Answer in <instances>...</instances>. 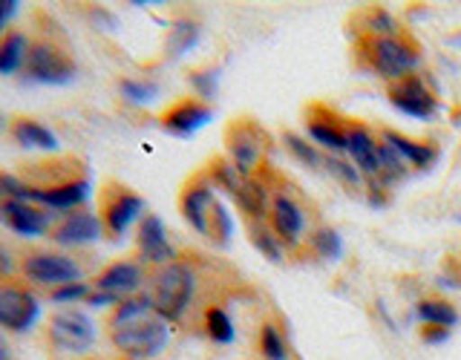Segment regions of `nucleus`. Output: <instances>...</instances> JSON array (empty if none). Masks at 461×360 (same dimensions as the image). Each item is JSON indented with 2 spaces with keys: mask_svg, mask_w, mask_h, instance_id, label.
I'll use <instances>...</instances> for the list:
<instances>
[{
  "mask_svg": "<svg viewBox=\"0 0 461 360\" xmlns=\"http://www.w3.org/2000/svg\"><path fill=\"white\" fill-rule=\"evenodd\" d=\"M21 9V4H14V0H0V35H4L6 32V23L14 18V12H18Z\"/></svg>",
  "mask_w": 461,
  "mask_h": 360,
  "instance_id": "obj_37",
  "label": "nucleus"
},
{
  "mask_svg": "<svg viewBox=\"0 0 461 360\" xmlns=\"http://www.w3.org/2000/svg\"><path fill=\"white\" fill-rule=\"evenodd\" d=\"M211 115H213L211 104H205L202 98H179L158 115V122L173 136H191L202 124L211 122Z\"/></svg>",
  "mask_w": 461,
  "mask_h": 360,
  "instance_id": "obj_19",
  "label": "nucleus"
},
{
  "mask_svg": "<svg viewBox=\"0 0 461 360\" xmlns=\"http://www.w3.org/2000/svg\"><path fill=\"white\" fill-rule=\"evenodd\" d=\"M136 251H139V259L144 266L150 268H158L170 263V259H176L173 254L170 242H167V230L162 225L156 213H144L139 220V228H136Z\"/></svg>",
  "mask_w": 461,
  "mask_h": 360,
  "instance_id": "obj_17",
  "label": "nucleus"
},
{
  "mask_svg": "<svg viewBox=\"0 0 461 360\" xmlns=\"http://www.w3.org/2000/svg\"><path fill=\"white\" fill-rule=\"evenodd\" d=\"M191 84L199 90L202 101L211 98L216 93V78H213V72L211 69H202V72H191Z\"/></svg>",
  "mask_w": 461,
  "mask_h": 360,
  "instance_id": "obj_36",
  "label": "nucleus"
},
{
  "mask_svg": "<svg viewBox=\"0 0 461 360\" xmlns=\"http://www.w3.org/2000/svg\"><path fill=\"white\" fill-rule=\"evenodd\" d=\"M268 225L274 228V234L280 237L285 248H294L303 239V228H306V213L297 205V199L288 194H274L268 202Z\"/></svg>",
  "mask_w": 461,
  "mask_h": 360,
  "instance_id": "obj_18",
  "label": "nucleus"
},
{
  "mask_svg": "<svg viewBox=\"0 0 461 360\" xmlns=\"http://www.w3.org/2000/svg\"><path fill=\"white\" fill-rule=\"evenodd\" d=\"M9 139L14 144H21V148H29V150H43V153H58V139L55 133L47 127V124H41L38 119H32V115H12L9 124Z\"/></svg>",
  "mask_w": 461,
  "mask_h": 360,
  "instance_id": "obj_22",
  "label": "nucleus"
},
{
  "mask_svg": "<svg viewBox=\"0 0 461 360\" xmlns=\"http://www.w3.org/2000/svg\"><path fill=\"white\" fill-rule=\"evenodd\" d=\"M285 144L292 148V153L300 158V162H306L309 167H321V165H323L321 153H317L306 139H300V136H294V133H285Z\"/></svg>",
  "mask_w": 461,
  "mask_h": 360,
  "instance_id": "obj_33",
  "label": "nucleus"
},
{
  "mask_svg": "<svg viewBox=\"0 0 461 360\" xmlns=\"http://www.w3.org/2000/svg\"><path fill=\"white\" fill-rule=\"evenodd\" d=\"M90 294V283H67V285H58V288H50L47 292V300L52 302H78V300H86Z\"/></svg>",
  "mask_w": 461,
  "mask_h": 360,
  "instance_id": "obj_32",
  "label": "nucleus"
},
{
  "mask_svg": "<svg viewBox=\"0 0 461 360\" xmlns=\"http://www.w3.org/2000/svg\"><path fill=\"white\" fill-rule=\"evenodd\" d=\"M381 141L393 150L407 167H418L427 170L432 162L438 158V148L432 141H415L403 133H395V130H381Z\"/></svg>",
  "mask_w": 461,
  "mask_h": 360,
  "instance_id": "obj_21",
  "label": "nucleus"
},
{
  "mask_svg": "<svg viewBox=\"0 0 461 360\" xmlns=\"http://www.w3.org/2000/svg\"><path fill=\"white\" fill-rule=\"evenodd\" d=\"M72 360H115V357H95V355H84V357H72Z\"/></svg>",
  "mask_w": 461,
  "mask_h": 360,
  "instance_id": "obj_41",
  "label": "nucleus"
},
{
  "mask_svg": "<svg viewBox=\"0 0 461 360\" xmlns=\"http://www.w3.org/2000/svg\"><path fill=\"white\" fill-rule=\"evenodd\" d=\"M26 50H29V35L18 26H9L6 32L0 35V72H4V76L21 72Z\"/></svg>",
  "mask_w": 461,
  "mask_h": 360,
  "instance_id": "obj_23",
  "label": "nucleus"
},
{
  "mask_svg": "<svg viewBox=\"0 0 461 360\" xmlns=\"http://www.w3.org/2000/svg\"><path fill=\"white\" fill-rule=\"evenodd\" d=\"M18 196H23V182L18 179V173L0 167V208H4L9 199H18Z\"/></svg>",
  "mask_w": 461,
  "mask_h": 360,
  "instance_id": "obj_34",
  "label": "nucleus"
},
{
  "mask_svg": "<svg viewBox=\"0 0 461 360\" xmlns=\"http://www.w3.org/2000/svg\"><path fill=\"white\" fill-rule=\"evenodd\" d=\"M346 153L355 162V167L364 176L381 179V141L375 139L364 124H349L346 127Z\"/></svg>",
  "mask_w": 461,
  "mask_h": 360,
  "instance_id": "obj_20",
  "label": "nucleus"
},
{
  "mask_svg": "<svg viewBox=\"0 0 461 360\" xmlns=\"http://www.w3.org/2000/svg\"><path fill=\"white\" fill-rule=\"evenodd\" d=\"M41 314V297L23 277L0 280V331H29Z\"/></svg>",
  "mask_w": 461,
  "mask_h": 360,
  "instance_id": "obj_11",
  "label": "nucleus"
},
{
  "mask_svg": "<svg viewBox=\"0 0 461 360\" xmlns=\"http://www.w3.org/2000/svg\"><path fill=\"white\" fill-rule=\"evenodd\" d=\"M447 331H450V328L427 326V328H424V340H427V343H438V340H444V338H447Z\"/></svg>",
  "mask_w": 461,
  "mask_h": 360,
  "instance_id": "obj_39",
  "label": "nucleus"
},
{
  "mask_svg": "<svg viewBox=\"0 0 461 360\" xmlns=\"http://www.w3.org/2000/svg\"><path fill=\"white\" fill-rule=\"evenodd\" d=\"M225 150H228L230 165L240 173H245V176H254V170H259L268 150L266 130L249 119L230 122L225 130Z\"/></svg>",
  "mask_w": 461,
  "mask_h": 360,
  "instance_id": "obj_13",
  "label": "nucleus"
},
{
  "mask_svg": "<svg viewBox=\"0 0 461 360\" xmlns=\"http://www.w3.org/2000/svg\"><path fill=\"white\" fill-rule=\"evenodd\" d=\"M199 38V26L191 23V21H179L176 26L167 32V52L170 58H179L182 52H187L196 43Z\"/></svg>",
  "mask_w": 461,
  "mask_h": 360,
  "instance_id": "obj_28",
  "label": "nucleus"
},
{
  "mask_svg": "<svg viewBox=\"0 0 461 360\" xmlns=\"http://www.w3.org/2000/svg\"><path fill=\"white\" fill-rule=\"evenodd\" d=\"M14 266H18V277H23L29 285H41L43 292L81 280V263L76 256L55 248H43V245L21 248Z\"/></svg>",
  "mask_w": 461,
  "mask_h": 360,
  "instance_id": "obj_7",
  "label": "nucleus"
},
{
  "mask_svg": "<svg viewBox=\"0 0 461 360\" xmlns=\"http://www.w3.org/2000/svg\"><path fill=\"white\" fill-rule=\"evenodd\" d=\"M251 242H254V248L268 259V263H283L285 245L280 242L277 234H274L271 225H263V222L257 225V220H254L251 222Z\"/></svg>",
  "mask_w": 461,
  "mask_h": 360,
  "instance_id": "obj_26",
  "label": "nucleus"
},
{
  "mask_svg": "<svg viewBox=\"0 0 461 360\" xmlns=\"http://www.w3.org/2000/svg\"><path fill=\"white\" fill-rule=\"evenodd\" d=\"M309 133L329 153H346V130L331 119H309Z\"/></svg>",
  "mask_w": 461,
  "mask_h": 360,
  "instance_id": "obj_24",
  "label": "nucleus"
},
{
  "mask_svg": "<svg viewBox=\"0 0 461 360\" xmlns=\"http://www.w3.org/2000/svg\"><path fill=\"white\" fill-rule=\"evenodd\" d=\"M43 343H47L52 360L84 357L95 343V323L90 320V314L76 306L55 309L43 326Z\"/></svg>",
  "mask_w": 461,
  "mask_h": 360,
  "instance_id": "obj_6",
  "label": "nucleus"
},
{
  "mask_svg": "<svg viewBox=\"0 0 461 360\" xmlns=\"http://www.w3.org/2000/svg\"><path fill=\"white\" fill-rule=\"evenodd\" d=\"M55 220H58V211L26 196L9 199L6 205L0 208V222L12 228L18 237H50Z\"/></svg>",
  "mask_w": 461,
  "mask_h": 360,
  "instance_id": "obj_14",
  "label": "nucleus"
},
{
  "mask_svg": "<svg viewBox=\"0 0 461 360\" xmlns=\"http://www.w3.org/2000/svg\"><path fill=\"white\" fill-rule=\"evenodd\" d=\"M119 90L127 101H133V104H148V101L156 98L158 86L153 81H136V78H122L119 81Z\"/></svg>",
  "mask_w": 461,
  "mask_h": 360,
  "instance_id": "obj_31",
  "label": "nucleus"
},
{
  "mask_svg": "<svg viewBox=\"0 0 461 360\" xmlns=\"http://www.w3.org/2000/svg\"><path fill=\"white\" fill-rule=\"evenodd\" d=\"M326 170L329 173H335L338 179H343L346 184H360V173H357V167H352L349 162H343V158H338V156H326Z\"/></svg>",
  "mask_w": 461,
  "mask_h": 360,
  "instance_id": "obj_35",
  "label": "nucleus"
},
{
  "mask_svg": "<svg viewBox=\"0 0 461 360\" xmlns=\"http://www.w3.org/2000/svg\"><path fill=\"white\" fill-rule=\"evenodd\" d=\"M202 323H205V335L213 343H230V340H234V323H230V317H228L225 309L208 306L205 314H202Z\"/></svg>",
  "mask_w": 461,
  "mask_h": 360,
  "instance_id": "obj_27",
  "label": "nucleus"
},
{
  "mask_svg": "<svg viewBox=\"0 0 461 360\" xmlns=\"http://www.w3.org/2000/svg\"><path fill=\"white\" fill-rule=\"evenodd\" d=\"M312 248L317 251V256L323 259H338L340 251H343V242H340V234L335 228H321L317 234L312 237Z\"/></svg>",
  "mask_w": 461,
  "mask_h": 360,
  "instance_id": "obj_30",
  "label": "nucleus"
},
{
  "mask_svg": "<svg viewBox=\"0 0 461 360\" xmlns=\"http://www.w3.org/2000/svg\"><path fill=\"white\" fill-rule=\"evenodd\" d=\"M148 277L150 274L144 271L141 259H113L90 280V294L84 302L86 306H115L119 300L139 294Z\"/></svg>",
  "mask_w": 461,
  "mask_h": 360,
  "instance_id": "obj_9",
  "label": "nucleus"
},
{
  "mask_svg": "<svg viewBox=\"0 0 461 360\" xmlns=\"http://www.w3.org/2000/svg\"><path fill=\"white\" fill-rule=\"evenodd\" d=\"M141 208H144V202L133 187L119 179H104L98 187V196H95L101 237L110 242H119L127 234V228L139 220Z\"/></svg>",
  "mask_w": 461,
  "mask_h": 360,
  "instance_id": "obj_8",
  "label": "nucleus"
},
{
  "mask_svg": "<svg viewBox=\"0 0 461 360\" xmlns=\"http://www.w3.org/2000/svg\"><path fill=\"white\" fill-rule=\"evenodd\" d=\"M12 274H14V259L9 256V251L4 248V245H0V280L12 277Z\"/></svg>",
  "mask_w": 461,
  "mask_h": 360,
  "instance_id": "obj_38",
  "label": "nucleus"
},
{
  "mask_svg": "<svg viewBox=\"0 0 461 360\" xmlns=\"http://www.w3.org/2000/svg\"><path fill=\"white\" fill-rule=\"evenodd\" d=\"M23 196L52 211L81 208L90 196V167L78 153H50L18 165Z\"/></svg>",
  "mask_w": 461,
  "mask_h": 360,
  "instance_id": "obj_1",
  "label": "nucleus"
},
{
  "mask_svg": "<svg viewBox=\"0 0 461 360\" xmlns=\"http://www.w3.org/2000/svg\"><path fill=\"white\" fill-rule=\"evenodd\" d=\"M0 124H4V115H0Z\"/></svg>",
  "mask_w": 461,
  "mask_h": 360,
  "instance_id": "obj_42",
  "label": "nucleus"
},
{
  "mask_svg": "<svg viewBox=\"0 0 461 360\" xmlns=\"http://www.w3.org/2000/svg\"><path fill=\"white\" fill-rule=\"evenodd\" d=\"M259 352H263L266 360H285L288 357L285 338L274 323H266L263 328H259Z\"/></svg>",
  "mask_w": 461,
  "mask_h": 360,
  "instance_id": "obj_29",
  "label": "nucleus"
},
{
  "mask_svg": "<svg viewBox=\"0 0 461 360\" xmlns=\"http://www.w3.org/2000/svg\"><path fill=\"white\" fill-rule=\"evenodd\" d=\"M208 176L213 179L216 187H222L225 194L234 196V202L251 216V220H259V216L266 213V205H268L266 187L259 182H254V176L240 173L234 165L228 162V158H213L211 167H208Z\"/></svg>",
  "mask_w": 461,
  "mask_h": 360,
  "instance_id": "obj_12",
  "label": "nucleus"
},
{
  "mask_svg": "<svg viewBox=\"0 0 461 360\" xmlns=\"http://www.w3.org/2000/svg\"><path fill=\"white\" fill-rule=\"evenodd\" d=\"M101 237V222H98V213L90 211L86 205L81 208H72V211H61L58 220L50 230V242L55 245H67V248H76V245H86V242H95Z\"/></svg>",
  "mask_w": 461,
  "mask_h": 360,
  "instance_id": "obj_15",
  "label": "nucleus"
},
{
  "mask_svg": "<svg viewBox=\"0 0 461 360\" xmlns=\"http://www.w3.org/2000/svg\"><path fill=\"white\" fill-rule=\"evenodd\" d=\"M179 211L185 216V222L213 245H228L230 234H234L230 213L222 205V199L216 196V184L208 176V170L196 173V176H191L182 184Z\"/></svg>",
  "mask_w": 461,
  "mask_h": 360,
  "instance_id": "obj_3",
  "label": "nucleus"
},
{
  "mask_svg": "<svg viewBox=\"0 0 461 360\" xmlns=\"http://www.w3.org/2000/svg\"><path fill=\"white\" fill-rule=\"evenodd\" d=\"M366 58L372 69L389 84L401 81L415 72L418 61H421V50L410 35H369L366 40Z\"/></svg>",
  "mask_w": 461,
  "mask_h": 360,
  "instance_id": "obj_10",
  "label": "nucleus"
},
{
  "mask_svg": "<svg viewBox=\"0 0 461 360\" xmlns=\"http://www.w3.org/2000/svg\"><path fill=\"white\" fill-rule=\"evenodd\" d=\"M35 21L41 23L38 35L29 38V50L23 58L21 76L41 84H67L76 78V58H72L61 29L52 23L50 14L38 12Z\"/></svg>",
  "mask_w": 461,
  "mask_h": 360,
  "instance_id": "obj_4",
  "label": "nucleus"
},
{
  "mask_svg": "<svg viewBox=\"0 0 461 360\" xmlns=\"http://www.w3.org/2000/svg\"><path fill=\"white\" fill-rule=\"evenodd\" d=\"M0 360H14V352H12V346H9L4 331H0Z\"/></svg>",
  "mask_w": 461,
  "mask_h": 360,
  "instance_id": "obj_40",
  "label": "nucleus"
},
{
  "mask_svg": "<svg viewBox=\"0 0 461 360\" xmlns=\"http://www.w3.org/2000/svg\"><path fill=\"white\" fill-rule=\"evenodd\" d=\"M196 268L187 259L176 256L170 263L150 268L148 277V294L153 302V311L162 317L165 323H179L185 320L187 309H191L194 294H196Z\"/></svg>",
  "mask_w": 461,
  "mask_h": 360,
  "instance_id": "obj_5",
  "label": "nucleus"
},
{
  "mask_svg": "<svg viewBox=\"0 0 461 360\" xmlns=\"http://www.w3.org/2000/svg\"><path fill=\"white\" fill-rule=\"evenodd\" d=\"M415 314L421 323L438 326V328H453L458 323V311L447 300H421L415 306Z\"/></svg>",
  "mask_w": 461,
  "mask_h": 360,
  "instance_id": "obj_25",
  "label": "nucleus"
},
{
  "mask_svg": "<svg viewBox=\"0 0 461 360\" xmlns=\"http://www.w3.org/2000/svg\"><path fill=\"white\" fill-rule=\"evenodd\" d=\"M389 101H393V107L401 110L403 115H410V119H432V112L438 110V101L432 95V90L427 86V81L421 76H407L401 81H393L389 84Z\"/></svg>",
  "mask_w": 461,
  "mask_h": 360,
  "instance_id": "obj_16",
  "label": "nucleus"
},
{
  "mask_svg": "<svg viewBox=\"0 0 461 360\" xmlns=\"http://www.w3.org/2000/svg\"><path fill=\"white\" fill-rule=\"evenodd\" d=\"M170 323L153 311L148 292L119 300L104 317L107 340L124 360H148L156 357L167 346Z\"/></svg>",
  "mask_w": 461,
  "mask_h": 360,
  "instance_id": "obj_2",
  "label": "nucleus"
}]
</instances>
